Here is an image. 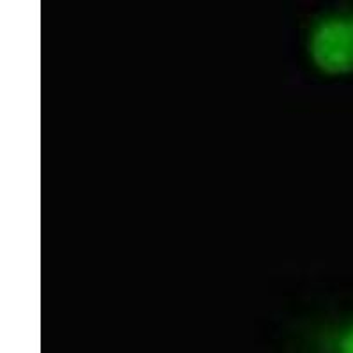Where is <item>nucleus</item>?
Segmentation results:
<instances>
[{
  "instance_id": "obj_1",
  "label": "nucleus",
  "mask_w": 353,
  "mask_h": 353,
  "mask_svg": "<svg viewBox=\"0 0 353 353\" xmlns=\"http://www.w3.org/2000/svg\"><path fill=\"white\" fill-rule=\"evenodd\" d=\"M309 64L325 77L353 74V9L323 12L305 34Z\"/></svg>"
},
{
  "instance_id": "obj_2",
  "label": "nucleus",
  "mask_w": 353,
  "mask_h": 353,
  "mask_svg": "<svg viewBox=\"0 0 353 353\" xmlns=\"http://www.w3.org/2000/svg\"><path fill=\"white\" fill-rule=\"evenodd\" d=\"M330 353H353V320L334 334Z\"/></svg>"
}]
</instances>
